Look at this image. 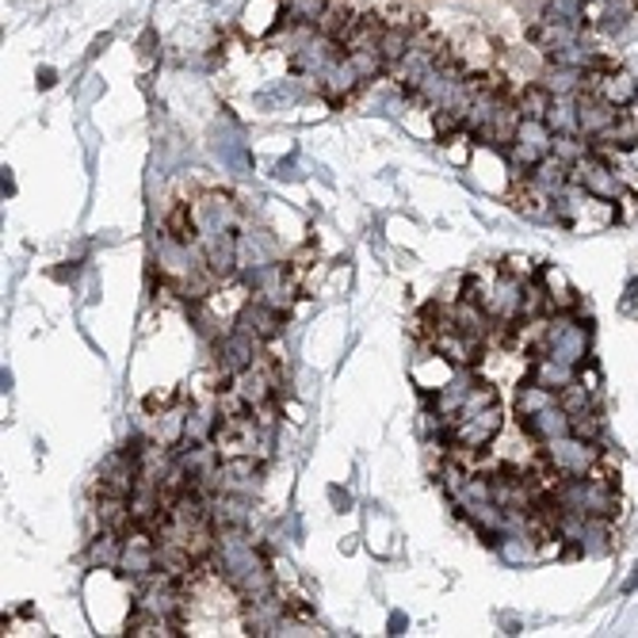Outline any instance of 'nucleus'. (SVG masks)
I'll list each match as a JSON object with an SVG mask.
<instances>
[{
	"mask_svg": "<svg viewBox=\"0 0 638 638\" xmlns=\"http://www.w3.org/2000/svg\"><path fill=\"white\" fill-rule=\"evenodd\" d=\"M578 383L585 386L589 394H601V383H604V379H601V368H596L593 360L581 363V368H578Z\"/></svg>",
	"mask_w": 638,
	"mask_h": 638,
	"instance_id": "37",
	"label": "nucleus"
},
{
	"mask_svg": "<svg viewBox=\"0 0 638 638\" xmlns=\"http://www.w3.org/2000/svg\"><path fill=\"white\" fill-rule=\"evenodd\" d=\"M517 107H520V115H524V119H547V112H550V92L543 89L540 81H532V84H520V92L517 96Z\"/></svg>",
	"mask_w": 638,
	"mask_h": 638,
	"instance_id": "28",
	"label": "nucleus"
},
{
	"mask_svg": "<svg viewBox=\"0 0 638 638\" xmlns=\"http://www.w3.org/2000/svg\"><path fill=\"white\" fill-rule=\"evenodd\" d=\"M604 142H616V146H635L638 142V100L627 107H619V119L608 135H601Z\"/></svg>",
	"mask_w": 638,
	"mask_h": 638,
	"instance_id": "31",
	"label": "nucleus"
},
{
	"mask_svg": "<svg viewBox=\"0 0 638 638\" xmlns=\"http://www.w3.org/2000/svg\"><path fill=\"white\" fill-rule=\"evenodd\" d=\"M38 84H43V89H50V84H54V73H50V69H43V73H38Z\"/></svg>",
	"mask_w": 638,
	"mask_h": 638,
	"instance_id": "41",
	"label": "nucleus"
},
{
	"mask_svg": "<svg viewBox=\"0 0 638 638\" xmlns=\"http://www.w3.org/2000/svg\"><path fill=\"white\" fill-rule=\"evenodd\" d=\"M550 153H555L558 161H566V165H578L581 158H589V153H593V142H589L585 135H555V146H550Z\"/></svg>",
	"mask_w": 638,
	"mask_h": 638,
	"instance_id": "32",
	"label": "nucleus"
},
{
	"mask_svg": "<svg viewBox=\"0 0 638 638\" xmlns=\"http://www.w3.org/2000/svg\"><path fill=\"white\" fill-rule=\"evenodd\" d=\"M276 176H279V181H294V176H299V173H294V161H279Z\"/></svg>",
	"mask_w": 638,
	"mask_h": 638,
	"instance_id": "38",
	"label": "nucleus"
},
{
	"mask_svg": "<svg viewBox=\"0 0 638 638\" xmlns=\"http://www.w3.org/2000/svg\"><path fill=\"white\" fill-rule=\"evenodd\" d=\"M119 555H123V532H112V527H100L89 543V566L92 570H115L119 566Z\"/></svg>",
	"mask_w": 638,
	"mask_h": 638,
	"instance_id": "24",
	"label": "nucleus"
},
{
	"mask_svg": "<svg viewBox=\"0 0 638 638\" xmlns=\"http://www.w3.org/2000/svg\"><path fill=\"white\" fill-rule=\"evenodd\" d=\"M524 181L532 184V188L547 192V196H558V192L570 184V165H566V161H558L555 153H550V158H543L540 165H535L532 173L524 176Z\"/></svg>",
	"mask_w": 638,
	"mask_h": 638,
	"instance_id": "26",
	"label": "nucleus"
},
{
	"mask_svg": "<svg viewBox=\"0 0 638 638\" xmlns=\"http://www.w3.org/2000/svg\"><path fill=\"white\" fill-rule=\"evenodd\" d=\"M233 329L248 333L253 340L268 345V340H276L279 333H283V310L268 306L264 299H248L245 306L237 310V317H233Z\"/></svg>",
	"mask_w": 638,
	"mask_h": 638,
	"instance_id": "13",
	"label": "nucleus"
},
{
	"mask_svg": "<svg viewBox=\"0 0 638 638\" xmlns=\"http://www.w3.org/2000/svg\"><path fill=\"white\" fill-rule=\"evenodd\" d=\"M283 260V248H279L276 233L264 230V225H241L237 230V271L260 268V264Z\"/></svg>",
	"mask_w": 638,
	"mask_h": 638,
	"instance_id": "12",
	"label": "nucleus"
},
{
	"mask_svg": "<svg viewBox=\"0 0 638 638\" xmlns=\"http://www.w3.org/2000/svg\"><path fill=\"white\" fill-rule=\"evenodd\" d=\"M283 23H291V15H287V0H253V4L245 8V15H241V27H245V35H253V38L271 35V31H279Z\"/></svg>",
	"mask_w": 638,
	"mask_h": 638,
	"instance_id": "19",
	"label": "nucleus"
},
{
	"mask_svg": "<svg viewBox=\"0 0 638 638\" xmlns=\"http://www.w3.org/2000/svg\"><path fill=\"white\" fill-rule=\"evenodd\" d=\"M616 222H619V225L638 222V192H631V188L624 192V199L616 204Z\"/></svg>",
	"mask_w": 638,
	"mask_h": 638,
	"instance_id": "35",
	"label": "nucleus"
},
{
	"mask_svg": "<svg viewBox=\"0 0 638 638\" xmlns=\"http://www.w3.org/2000/svg\"><path fill=\"white\" fill-rule=\"evenodd\" d=\"M512 204H517V211L524 214V218H532V222H558L555 196L532 188L527 181H517V196H512Z\"/></svg>",
	"mask_w": 638,
	"mask_h": 638,
	"instance_id": "23",
	"label": "nucleus"
},
{
	"mask_svg": "<svg viewBox=\"0 0 638 638\" xmlns=\"http://www.w3.org/2000/svg\"><path fill=\"white\" fill-rule=\"evenodd\" d=\"M540 283H543V291H547L550 314H578L581 310V294L573 291V283L566 279V271L558 268V264L540 268Z\"/></svg>",
	"mask_w": 638,
	"mask_h": 638,
	"instance_id": "20",
	"label": "nucleus"
},
{
	"mask_svg": "<svg viewBox=\"0 0 638 638\" xmlns=\"http://www.w3.org/2000/svg\"><path fill=\"white\" fill-rule=\"evenodd\" d=\"M543 455V466L555 474H566V478H573V474H589L596 471V466L604 463V448L596 440H581V436L566 432L558 436V440L543 443L540 448Z\"/></svg>",
	"mask_w": 638,
	"mask_h": 638,
	"instance_id": "3",
	"label": "nucleus"
},
{
	"mask_svg": "<svg viewBox=\"0 0 638 638\" xmlns=\"http://www.w3.org/2000/svg\"><path fill=\"white\" fill-rule=\"evenodd\" d=\"M360 73H356L352 58L348 54H340L337 61H333L329 69H325L322 77H317V92H322L329 104H345V100L356 96V89H360Z\"/></svg>",
	"mask_w": 638,
	"mask_h": 638,
	"instance_id": "16",
	"label": "nucleus"
},
{
	"mask_svg": "<svg viewBox=\"0 0 638 638\" xmlns=\"http://www.w3.org/2000/svg\"><path fill=\"white\" fill-rule=\"evenodd\" d=\"M547 497L558 504L562 512H578V517H596V520H616L624 501H619V489L612 486V471L608 466H596L589 474H555Z\"/></svg>",
	"mask_w": 638,
	"mask_h": 638,
	"instance_id": "1",
	"label": "nucleus"
},
{
	"mask_svg": "<svg viewBox=\"0 0 638 638\" xmlns=\"http://www.w3.org/2000/svg\"><path fill=\"white\" fill-rule=\"evenodd\" d=\"M356 20H360V12H356L348 0H329V8L322 12V20H317V31H322L325 38H333V43L345 46L348 35H352Z\"/></svg>",
	"mask_w": 638,
	"mask_h": 638,
	"instance_id": "22",
	"label": "nucleus"
},
{
	"mask_svg": "<svg viewBox=\"0 0 638 638\" xmlns=\"http://www.w3.org/2000/svg\"><path fill=\"white\" fill-rule=\"evenodd\" d=\"M558 394L547 391V386H535V383H524L517 391V417H527V414H540V409L555 406Z\"/></svg>",
	"mask_w": 638,
	"mask_h": 638,
	"instance_id": "29",
	"label": "nucleus"
},
{
	"mask_svg": "<svg viewBox=\"0 0 638 638\" xmlns=\"http://www.w3.org/2000/svg\"><path fill=\"white\" fill-rule=\"evenodd\" d=\"M428 345L436 348V352L443 356V360L451 363V368H478L482 363V340H474V337H466V333H459L455 325H448V329H440L436 333Z\"/></svg>",
	"mask_w": 638,
	"mask_h": 638,
	"instance_id": "15",
	"label": "nucleus"
},
{
	"mask_svg": "<svg viewBox=\"0 0 638 638\" xmlns=\"http://www.w3.org/2000/svg\"><path fill=\"white\" fill-rule=\"evenodd\" d=\"M402 627H406V616H402V612H394V616H391V635H402Z\"/></svg>",
	"mask_w": 638,
	"mask_h": 638,
	"instance_id": "39",
	"label": "nucleus"
},
{
	"mask_svg": "<svg viewBox=\"0 0 638 638\" xmlns=\"http://www.w3.org/2000/svg\"><path fill=\"white\" fill-rule=\"evenodd\" d=\"M192 211H196L199 225V245L222 237V233H237L245 225L241 204L233 196H225V192H204L199 199H192Z\"/></svg>",
	"mask_w": 638,
	"mask_h": 638,
	"instance_id": "5",
	"label": "nucleus"
},
{
	"mask_svg": "<svg viewBox=\"0 0 638 638\" xmlns=\"http://www.w3.org/2000/svg\"><path fill=\"white\" fill-rule=\"evenodd\" d=\"M578 119H581V135L601 138L616 127L619 107L608 104V100H601V96H593V92H578Z\"/></svg>",
	"mask_w": 638,
	"mask_h": 638,
	"instance_id": "17",
	"label": "nucleus"
},
{
	"mask_svg": "<svg viewBox=\"0 0 638 638\" xmlns=\"http://www.w3.org/2000/svg\"><path fill=\"white\" fill-rule=\"evenodd\" d=\"M504 432V414L501 402L478 409L474 417H459L451 421V451H463V455H482L489 443H497V436Z\"/></svg>",
	"mask_w": 638,
	"mask_h": 638,
	"instance_id": "6",
	"label": "nucleus"
},
{
	"mask_svg": "<svg viewBox=\"0 0 638 638\" xmlns=\"http://www.w3.org/2000/svg\"><path fill=\"white\" fill-rule=\"evenodd\" d=\"M573 379H578V368L555 360V356H532V363H527V383L547 386V391H555V394L562 391V386H570Z\"/></svg>",
	"mask_w": 638,
	"mask_h": 638,
	"instance_id": "21",
	"label": "nucleus"
},
{
	"mask_svg": "<svg viewBox=\"0 0 638 638\" xmlns=\"http://www.w3.org/2000/svg\"><path fill=\"white\" fill-rule=\"evenodd\" d=\"M348 58H352L356 73H360V81H379V77L386 73V61L383 54H379V46H360V50H348Z\"/></svg>",
	"mask_w": 638,
	"mask_h": 638,
	"instance_id": "30",
	"label": "nucleus"
},
{
	"mask_svg": "<svg viewBox=\"0 0 638 638\" xmlns=\"http://www.w3.org/2000/svg\"><path fill=\"white\" fill-rule=\"evenodd\" d=\"M570 432H573V436H581V440H596V443H601V436H604L601 414H596L593 406L581 409V414H573V417H570Z\"/></svg>",
	"mask_w": 638,
	"mask_h": 638,
	"instance_id": "33",
	"label": "nucleus"
},
{
	"mask_svg": "<svg viewBox=\"0 0 638 638\" xmlns=\"http://www.w3.org/2000/svg\"><path fill=\"white\" fill-rule=\"evenodd\" d=\"M547 123L555 135H581V119H578V96H555L550 100Z\"/></svg>",
	"mask_w": 638,
	"mask_h": 638,
	"instance_id": "27",
	"label": "nucleus"
},
{
	"mask_svg": "<svg viewBox=\"0 0 638 638\" xmlns=\"http://www.w3.org/2000/svg\"><path fill=\"white\" fill-rule=\"evenodd\" d=\"M501 268H504V271H512L517 279H535V276H540L535 260H527V256H509V260H504Z\"/></svg>",
	"mask_w": 638,
	"mask_h": 638,
	"instance_id": "36",
	"label": "nucleus"
},
{
	"mask_svg": "<svg viewBox=\"0 0 638 638\" xmlns=\"http://www.w3.org/2000/svg\"><path fill=\"white\" fill-rule=\"evenodd\" d=\"M96 520L100 527H112V532H123L127 535L135 527V512H130V497H119V494H100L96 501Z\"/></svg>",
	"mask_w": 638,
	"mask_h": 638,
	"instance_id": "25",
	"label": "nucleus"
},
{
	"mask_svg": "<svg viewBox=\"0 0 638 638\" xmlns=\"http://www.w3.org/2000/svg\"><path fill=\"white\" fill-rule=\"evenodd\" d=\"M214 494H260V459L256 455H222L214 471Z\"/></svg>",
	"mask_w": 638,
	"mask_h": 638,
	"instance_id": "10",
	"label": "nucleus"
},
{
	"mask_svg": "<svg viewBox=\"0 0 638 638\" xmlns=\"http://www.w3.org/2000/svg\"><path fill=\"white\" fill-rule=\"evenodd\" d=\"M555 214L558 225L573 233H601L608 225H616V204H604V199L589 196L578 184H566L555 196Z\"/></svg>",
	"mask_w": 638,
	"mask_h": 638,
	"instance_id": "2",
	"label": "nucleus"
},
{
	"mask_svg": "<svg viewBox=\"0 0 638 638\" xmlns=\"http://www.w3.org/2000/svg\"><path fill=\"white\" fill-rule=\"evenodd\" d=\"M520 432L527 436L532 443H550V440H558V436H566L570 432V414H566L562 406H547V409H540V414H527V417H520Z\"/></svg>",
	"mask_w": 638,
	"mask_h": 638,
	"instance_id": "18",
	"label": "nucleus"
},
{
	"mask_svg": "<svg viewBox=\"0 0 638 638\" xmlns=\"http://www.w3.org/2000/svg\"><path fill=\"white\" fill-rule=\"evenodd\" d=\"M570 184L585 188L589 196L604 199V204H619L627 192V181L619 176V169L612 165V161L596 158V153H589V158H581L578 165H570Z\"/></svg>",
	"mask_w": 638,
	"mask_h": 638,
	"instance_id": "7",
	"label": "nucleus"
},
{
	"mask_svg": "<svg viewBox=\"0 0 638 638\" xmlns=\"http://www.w3.org/2000/svg\"><path fill=\"white\" fill-rule=\"evenodd\" d=\"M256 360H260V340H253L248 333L230 329L225 337L214 340V368H218V375L233 379V375H241V371L253 368Z\"/></svg>",
	"mask_w": 638,
	"mask_h": 638,
	"instance_id": "11",
	"label": "nucleus"
},
{
	"mask_svg": "<svg viewBox=\"0 0 638 638\" xmlns=\"http://www.w3.org/2000/svg\"><path fill=\"white\" fill-rule=\"evenodd\" d=\"M115 570H119V578L130 581V585L146 581L150 573H158V535L142 524L130 527V532L123 535V555Z\"/></svg>",
	"mask_w": 638,
	"mask_h": 638,
	"instance_id": "8",
	"label": "nucleus"
},
{
	"mask_svg": "<svg viewBox=\"0 0 638 638\" xmlns=\"http://www.w3.org/2000/svg\"><path fill=\"white\" fill-rule=\"evenodd\" d=\"M627 165H635V169H638V142H635V146H627Z\"/></svg>",
	"mask_w": 638,
	"mask_h": 638,
	"instance_id": "40",
	"label": "nucleus"
},
{
	"mask_svg": "<svg viewBox=\"0 0 638 638\" xmlns=\"http://www.w3.org/2000/svg\"><path fill=\"white\" fill-rule=\"evenodd\" d=\"M593 398H596V394H589L585 386L578 383V379H573L570 386H562V391H558V406H562L570 417H573V414H581V409L593 406Z\"/></svg>",
	"mask_w": 638,
	"mask_h": 638,
	"instance_id": "34",
	"label": "nucleus"
},
{
	"mask_svg": "<svg viewBox=\"0 0 638 638\" xmlns=\"http://www.w3.org/2000/svg\"><path fill=\"white\" fill-rule=\"evenodd\" d=\"M287 596H279L276 589L264 596H253V601H245V608H241V619H245V635H276L279 631V619L287 616Z\"/></svg>",
	"mask_w": 638,
	"mask_h": 638,
	"instance_id": "14",
	"label": "nucleus"
},
{
	"mask_svg": "<svg viewBox=\"0 0 638 638\" xmlns=\"http://www.w3.org/2000/svg\"><path fill=\"white\" fill-rule=\"evenodd\" d=\"M550 146H555V130L543 119H524L509 146H504V161H509L512 181H524L543 158H550Z\"/></svg>",
	"mask_w": 638,
	"mask_h": 638,
	"instance_id": "4",
	"label": "nucleus"
},
{
	"mask_svg": "<svg viewBox=\"0 0 638 638\" xmlns=\"http://www.w3.org/2000/svg\"><path fill=\"white\" fill-rule=\"evenodd\" d=\"M585 92H593V96L608 100V104H616V107H627L638 100V81L631 69H619V66H612V61H604V66L589 69Z\"/></svg>",
	"mask_w": 638,
	"mask_h": 638,
	"instance_id": "9",
	"label": "nucleus"
}]
</instances>
